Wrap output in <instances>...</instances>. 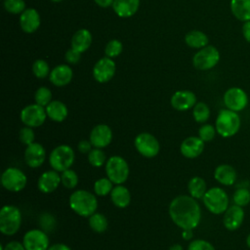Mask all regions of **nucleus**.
<instances>
[{
  "label": "nucleus",
  "instance_id": "a878e982",
  "mask_svg": "<svg viewBox=\"0 0 250 250\" xmlns=\"http://www.w3.org/2000/svg\"><path fill=\"white\" fill-rule=\"evenodd\" d=\"M47 116L56 122H62L68 114L66 105L61 101H52L46 106Z\"/></svg>",
  "mask_w": 250,
  "mask_h": 250
},
{
  "label": "nucleus",
  "instance_id": "864d4df0",
  "mask_svg": "<svg viewBox=\"0 0 250 250\" xmlns=\"http://www.w3.org/2000/svg\"><path fill=\"white\" fill-rule=\"evenodd\" d=\"M246 244H247V246L250 248V233L248 234V236H247V238H246Z\"/></svg>",
  "mask_w": 250,
  "mask_h": 250
},
{
  "label": "nucleus",
  "instance_id": "20e7f679",
  "mask_svg": "<svg viewBox=\"0 0 250 250\" xmlns=\"http://www.w3.org/2000/svg\"><path fill=\"white\" fill-rule=\"evenodd\" d=\"M21 225V213L14 205H4L0 210V230L5 235H14Z\"/></svg>",
  "mask_w": 250,
  "mask_h": 250
},
{
  "label": "nucleus",
  "instance_id": "e433bc0d",
  "mask_svg": "<svg viewBox=\"0 0 250 250\" xmlns=\"http://www.w3.org/2000/svg\"><path fill=\"white\" fill-rule=\"evenodd\" d=\"M122 50H123L122 43L117 39H112L109 42H107V44L105 45L104 53L106 57L111 59L119 56L122 53Z\"/></svg>",
  "mask_w": 250,
  "mask_h": 250
},
{
  "label": "nucleus",
  "instance_id": "4468645a",
  "mask_svg": "<svg viewBox=\"0 0 250 250\" xmlns=\"http://www.w3.org/2000/svg\"><path fill=\"white\" fill-rule=\"evenodd\" d=\"M115 62L108 57L100 59L93 67V76L100 83L108 82L115 74Z\"/></svg>",
  "mask_w": 250,
  "mask_h": 250
},
{
  "label": "nucleus",
  "instance_id": "b1692460",
  "mask_svg": "<svg viewBox=\"0 0 250 250\" xmlns=\"http://www.w3.org/2000/svg\"><path fill=\"white\" fill-rule=\"evenodd\" d=\"M214 178L218 183L224 186H231L235 183L237 174L232 166L229 164H221L216 167L214 171Z\"/></svg>",
  "mask_w": 250,
  "mask_h": 250
},
{
  "label": "nucleus",
  "instance_id": "39448f33",
  "mask_svg": "<svg viewBox=\"0 0 250 250\" xmlns=\"http://www.w3.org/2000/svg\"><path fill=\"white\" fill-rule=\"evenodd\" d=\"M202 200L204 206L215 215L223 214L229 208V196L223 188L218 187L207 189Z\"/></svg>",
  "mask_w": 250,
  "mask_h": 250
},
{
  "label": "nucleus",
  "instance_id": "bb28decb",
  "mask_svg": "<svg viewBox=\"0 0 250 250\" xmlns=\"http://www.w3.org/2000/svg\"><path fill=\"white\" fill-rule=\"evenodd\" d=\"M110 198L112 203L118 208H125L131 202L130 191L126 187L122 185H117L112 188L110 192Z\"/></svg>",
  "mask_w": 250,
  "mask_h": 250
},
{
  "label": "nucleus",
  "instance_id": "de8ad7c7",
  "mask_svg": "<svg viewBox=\"0 0 250 250\" xmlns=\"http://www.w3.org/2000/svg\"><path fill=\"white\" fill-rule=\"evenodd\" d=\"M242 34L244 39L250 43V21H245L242 25Z\"/></svg>",
  "mask_w": 250,
  "mask_h": 250
},
{
  "label": "nucleus",
  "instance_id": "2f4dec72",
  "mask_svg": "<svg viewBox=\"0 0 250 250\" xmlns=\"http://www.w3.org/2000/svg\"><path fill=\"white\" fill-rule=\"evenodd\" d=\"M192 116H193L194 120L198 123L206 122L210 117V108H209V106L203 102L196 103L195 105L193 106Z\"/></svg>",
  "mask_w": 250,
  "mask_h": 250
},
{
  "label": "nucleus",
  "instance_id": "9b49d317",
  "mask_svg": "<svg viewBox=\"0 0 250 250\" xmlns=\"http://www.w3.org/2000/svg\"><path fill=\"white\" fill-rule=\"evenodd\" d=\"M47 117L46 108L37 104H28L21 111V122L28 127L34 128L41 126Z\"/></svg>",
  "mask_w": 250,
  "mask_h": 250
},
{
  "label": "nucleus",
  "instance_id": "ddd939ff",
  "mask_svg": "<svg viewBox=\"0 0 250 250\" xmlns=\"http://www.w3.org/2000/svg\"><path fill=\"white\" fill-rule=\"evenodd\" d=\"M22 243L26 250H48L50 247L48 235L37 229L26 231L23 235Z\"/></svg>",
  "mask_w": 250,
  "mask_h": 250
},
{
  "label": "nucleus",
  "instance_id": "37998d69",
  "mask_svg": "<svg viewBox=\"0 0 250 250\" xmlns=\"http://www.w3.org/2000/svg\"><path fill=\"white\" fill-rule=\"evenodd\" d=\"M188 250H215V248L207 240L194 239L188 244Z\"/></svg>",
  "mask_w": 250,
  "mask_h": 250
},
{
  "label": "nucleus",
  "instance_id": "f8f14e48",
  "mask_svg": "<svg viewBox=\"0 0 250 250\" xmlns=\"http://www.w3.org/2000/svg\"><path fill=\"white\" fill-rule=\"evenodd\" d=\"M224 104L227 108L233 111L243 110L248 104V97L244 90L238 87H231L224 94Z\"/></svg>",
  "mask_w": 250,
  "mask_h": 250
},
{
  "label": "nucleus",
  "instance_id": "9d476101",
  "mask_svg": "<svg viewBox=\"0 0 250 250\" xmlns=\"http://www.w3.org/2000/svg\"><path fill=\"white\" fill-rule=\"evenodd\" d=\"M135 147L137 151L147 158L154 157L158 154L160 146L157 139L149 133L139 134L134 141Z\"/></svg>",
  "mask_w": 250,
  "mask_h": 250
},
{
  "label": "nucleus",
  "instance_id": "7ed1b4c3",
  "mask_svg": "<svg viewBox=\"0 0 250 250\" xmlns=\"http://www.w3.org/2000/svg\"><path fill=\"white\" fill-rule=\"evenodd\" d=\"M215 128L217 133L223 138H230L234 136L240 128V117L236 111L221 109L216 118Z\"/></svg>",
  "mask_w": 250,
  "mask_h": 250
},
{
  "label": "nucleus",
  "instance_id": "4c0bfd02",
  "mask_svg": "<svg viewBox=\"0 0 250 250\" xmlns=\"http://www.w3.org/2000/svg\"><path fill=\"white\" fill-rule=\"evenodd\" d=\"M49 65L44 60H36L32 64V72L37 78H45L49 74Z\"/></svg>",
  "mask_w": 250,
  "mask_h": 250
},
{
  "label": "nucleus",
  "instance_id": "f257e3e1",
  "mask_svg": "<svg viewBox=\"0 0 250 250\" xmlns=\"http://www.w3.org/2000/svg\"><path fill=\"white\" fill-rule=\"evenodd\" d=\"M169 215L175 225L182 229H193L200 223L201 209L195 198L179 195L171 201Z\"/></svg>",
  "mask_w": 250,
  "mask_h": 250
},
{
  "label": "nucleus",
  "instance_id": "c03bdc74",
  "mask_svg": "<svg viewBox=\"0 0 250 250\" xmlns=\"http://www.w3.org/2000/svg\"><path fill=\"white\" fill-rule=\"evenodd\" d=\"M80 57H81V53L77 52L74 49H69L66 51L65 53V60L67 62L71 63V64H75L80 61Z\"/></svg>",
  "mask_w": 250,
  "mask_h": 250
},
{
  "label": "nucleus",
  "instance_id": "4be33fe9",
  "mask_svg": "<svg viewBox=\"0 0 250 250\" xmlns=\"http://www.w3.org/2000/svg\"><path fill=\"white\" fill-rule=\"evenodd\" d=\"M73 73L72 69L67 64H60L54 67L50 72V81L58 87H62L70 83Z\"/></svg>",
  "mask_w": 250,
  "mask_h": 250
},
{
  "label": "nucleus",
  "instance_id": "a19ab883",
  "mask_svg": "<svg viewBox=\"0 0 250 250\" xmlns=\"http://www.w3.org/2000/svg\"><path fill=\"white\" fill-rule=\"evenodd\" d=\"M216 128L211 124H204L198 130V137L203 142H210L215 138Z\"/></svg>",
  "mask_w": 250,
  "mask_h": 250
},
{
  "label": "nucleus",
  "instance_id": "72a5a7b5",
  "mask_svg": "<svg viewBox=\"0 0 250 250\" xmlns=\"http://www.w3.org/2000/svg\"><path fill=\"white\" fill-rule=\"evenodd\" d=\"M88 161L94 167H101L106 162V156L102 148H93L88 153Z\"/></svg>",
  "mask_w": 250,
  "mask_h": 250
},
{
  "label": "nucleus",
  "instance_id": "09e8293b",
  "mask_svg": "<svg viewBox=\"0 0 250 250\" xmlns=\"http://www.w3.org/2000/svg\"><path fill=\"white\" fill-rule=\"evenodd\" d=\"M48 250H71L67 245L62 243H57L48 248Z\"/></svg>",
  "mask_w": 250,
  "mask_h": 250
},
{
  "label": "nucleus",
  "instance_id": "0eeeda50",
  "mask_svg": "<svg viewBox=\"0 0 250 250\" xmlns=\"http://www.w3.org/2000/svg\"><path fill=\"white\" fill-rule=\"evenodd\" d=\"M105 173L113 184L121 185L126 182L129 176L128 163L123 157L113 155L105 162Z\"/></svg>",
  "mask_w": 250,
  "mask_h": 250
},
{
  "label": "nucleus",
  "instance_id": "6e6552de",
  "mask_svg": "<svg viewBox=\"0 0 250 250\" xmlns=\"http://www.w3.org/2000/svg\"><path fill=\"white\" fill-rule=\"evenodd\" d=\"M220 61L218 49L212 45H207L193 56L192 64L198 70H208L213 68Z\"/></svg>",
  "mask_w": 250,
  "mask_h": 250
},
{
  "label": "nucleus",
  "instance_id": "aec40b11",
  "mask_svg": "<svg viewBox=\"0 0 250 250\" xmlns=\"http://www.w3.org/2000/svg\"><path fill=\"white\" fill-rule=\"evenodd\" d=\"M62 183L61 175L56 170H49L41 174L38 179V188L43 193H51L55 191Z\"/></svg>",
  "mask_w": 250,
  "mask_h": 250
},
{
  "label": "nucleus",
  "instance_id": "c85d7f7f",
  "mask_svg": "<svg viewBox=\"0 0 250 250\" xmlns=\"http://www.w3.org/2000/svg\"><path fill=\"white\" fill-rule=\"evenodd\" d=\"M207 35L200 30H190L185 36V42L188 46L194 49H201L208 45Z\"/></svg>",
  "mask_w": 250,
  "mask_h": 250
},
{
  "label": "nucleus",
  "instance_id": "58836bf2",
  "mask_svg": "<svg viewBox=\"0 0 250 250\" xmlns=\"http://www.w3.org/2000/svg\"><path fill=\"white\" fill-rule=\"evenodd\" d=\"M4 8L11 14H21L25 10V3L23 0H5Z\"/></svg>",
  "mask_w": 250,
  "mask_h": 250
},
{
  "label": "nucleus",
  "instance_id": "6ab92c4d",
  "mask_svg": "<svg viewBox=\"0 0 250 250\" xmlns=\"http://www.w3.org/2000/svg\"><path fill=\"white\" fill-rule=\"evenodd\" d=\"M204 149V142L199 137L190 136L183 141L180 146L181 153L187 158L199 156Z\"/></svg>",
  "mask_w": 250,
  "mask_h": 250
},
{
  "label": "nucleus",
  "instance_id": "7c9ffc66",
  "mask_svg": "<svg viewBox=\"0 0 250 250\" xmlns=\"http://www.w3.org/2000/svg\"><path fill=\"white\" fill-rule=\"evenodd\" d=\"M89 226L94 231L102 233L106 230L108 222L104 215L101 213H94L89 217Z\"/></svg>",
  "mask_w": 250,
  "mask_h": 250
},
{
  "label": "nucleus",
  "instance_id": "49530a36",
  "mask_svg": "<svg viewBox=\"0 0 250 250\" xmlns=\"http://www.w3.org/2000/svg\"><path fill=\"white\" fill-rule=\"evenodd\" d=\"M4 250H26L23 243L19 241H10L4 246Z\"/></svg>",
  "mask_w": 250,
  "mask_h": 250
},
{
  "label": "nucleus",
  "instance_id": "3c124183",
  "mask_svg": "<svg viewBox=\"0 0 250 250\" xmlns=\"http://www.w3.org/2000/svg\"><path fill=\"white\" fill-rule=\"evenodd\" d=\"M182 236H183V238L186 239V240H188V239L192 238V236H193L192 229H183Z\"/></svg>",
  "mask_w": 250,
  "mask_h": 250
},
{
  "label": "nucleus",
  "instance_id": "2eb2a0df",
  "mask_svg": "<svg viewBox=\"0 0 250 250\" xmlns=\"http://www.w3.org/2000/svg\"><path fill=\"white\" fill-rule=\"evenodd\" d=\"M46 159V151L44 146L39 143H32L26 146L24 150L25 163L30 168L40 167Z\"/></svg>",
  "mask_w": 250,
  "mask_h": 250
},
{
  "label": "nucleus",
  "instance_id": "8fccbe9b",
  "mask_svg": "<svg viewBox=\"0 0 250 250\" xmlns=\"http://www.w3.org/2000/svg\"><path fill=\"white\" fill-rule=\"evenodd\" d=\"M100 7L102 8H107L110 5L113 4L114 0H94Z\"/></svg>",
  "mask_w": 250,
  "mask_h": 250
},
{
  "label": "nucleus",
  "instance_id": "393cba45",
  "mask_svg": "<svg viewBox=\"0 0 250 250\" xmlns=\"http://www.w3.org/2000/svg\"><path fill=\"white\" fill-rule=\"evenodd\" d=\"M92 44V34L88 29L82 28L77 30L71 38V48L79 53L89 49Z\"/></svg>",
  "mask_w": 250,
  "mask_h": 250
},
{
  "label": "nucleus",
  "instance_id": "f3484780",
  "mask_svg": "<svg viewBox=\"0 0 250 250\" xmlns=\"http://www.w3.org/2000/svg\"><path fill=\"white\" fill-rule=\"evenodd\" d=\"M244 220V210L241 206L232 205L224 213L223 223L228 230L233 231L240 228Z\"/></svg>",
  "mask_w": 250,
  "mask_h": 250
},
{
  "label": "nucleus",
  "instance_id": "79ce46f5",
  "mask_svg": "<svg viewBox=\"0 0 250 250\" xmlns=\"http://www.w3.org/2000/svg\"><path fill=\"white\" fill-rule=\"evenodd\" d=\"M19 137H20L21 142L25 146H28V145L34 143V139H35V135H34L33 130L31 129V127H28V126L22 127L20 130Z\"/></svg>",
  "mask_w": 250,
  "mask_h": 250
},
{
  "label": "nucleus",
  "instance_id": "c9c22d12",
  "mask_svg": "<svg viewBox=\"0 0 250 250\" xmlns=\"http://www.w3.org/2000/svg\"><path fill=\"white\" fill-rule=\"evenodd\" d=\"M61 179H62V184L63 185V187H65L66 188H69V189L74 188L78 184V176H77L76 172L71 170L70 168L62 172Z\"/></svg>",
  "mask_w": 250,
  "mask_h": 250
},
{
  "label": "nucleus",
  "instance_id": "603ef678",
  "mask_svg": "<svg viewBox=\"0 0 250 250\" xmlns=\"http://www.w3.org/2000/svg\"><path fill=\"white\" fill-rule=\"evenodd\" d=\"M169 250H184V248L181 244H174L169 248Z\"/></svg>",
  "mask_w": 250,
  "mask_h": 250
},
{
  "label": "nucleus",
  "instance_id": "f704fd0d",
  "mask_svg": "<svg viewBox=\"0 0 250 250\" xmlns=\"http://www.w3.org/2000/svg\"><path fill=\"white\" fill-rule=\"evenodd\" d=\"M34 100L37 104L47 106L52 102V92L47 87H40L35 92Z\"/></svg>",
  "mask_w": 250,
  "mask_h": 250
},
{
  "label": "nucleus",
  "instance_id": "423d86ee",
  "mask_svg": "<svg viewBox=\"0 0 250 250\" xmlns=\"http://www.w3.org/2000/svg\"><path fill=\"white\" fill-rule=\"evenodd\" d=\"M74 151L69 146L60 145L51 151L49 156V163L53 170L63 172L71 167L74 162Z\"/></svg>",
  "mask_w": 250,
  "mask_h": 250
},
{
  "label": "nucleus",
  "instance_id": "5701e85b",
  "mask_svg": "<svg viewBox=\"0 0 250 250\" xmlns=\"http://www.w3.org/2000/svg\"><path fill=\"white\" fill-rule=\"evenodd\" d=\"M140 6V0H114L112 9L120 18H130L136 14Z\"/></svg>",
  "mask_w": 250,
  "mask_h": 250
},
{
  "label": "nucleus",
  "instance_id": "473e14b6",
  "mask_svg": "<svg viewBox=\"0 0 250 250\" xmlns=\"http://www.w3.org/2000/svg\"><path fill=\"white\" fill-rule=\"evenodd\" d=\"M112 182L108 178H101L97 180L94 184V191L99 196H104L111 192Z\"/></svg>",
  "mask_w": 250,
  "mask_h": 250
},
{
  "label": "nucleus",
  "instance_id": "dca6fc26",
  "mask_svg": "<svg viewBox=\"0 0 250 250\" xmlns=\"http://www.w3.org/2000/svg\"><path fill=\"white\" fill-rule=\"evenodd\" d=\"M111 129L105 124H99L95 126L90 133V142L93 146L97 148H104L107 146L111 143Z\"/></svg>",
  "mask_w": 250,
  "mask_h": 250
},
{
  "label": "nucleus",
  "instance_id": "ea45409f",
  "mask_svg": "<svg viewBox=\"0 0 250 250\" xmlns=\"http://www.w3.org/2000/svg\"><path fill=\"white\" fill-rule=\"evenodd\" d=\"M233 202L238 206H246L250 202V191L246 188H238L232 196Z\"/></svg>",
  "mask_w": 250,
  "mask_h": 250
},
{
  "label": "nucleus",
  "instance_id": "1a4fd4ad",
  "mask_svg": "<svg viewBox=\"0 0 250 250\" xmlns=\"http://www.w3.org/2000/svg\"><path fill=\"white\" fill-rule=\"evenodd\" d=\"M27 183L25 174L19 168L9 167L1 176V184L9 191L19 192L22 190Z\"/></svg>",
  "mask_w": 250,
  "mask_h": 250
},
{
  "label": "nucleus",
  "instance_id": "cd10ccee",
  "mask_svg": "<svg viewBox=\"0 0 250 250\" xmlns=\"http://www.w3.org/2000/svg\"><path fill=\"white\" fill-rule=\"evenodd\" d=\"M231 14L241 21H250V0H230Z\"/></svg>",
  "mask_w": 250,
  "mask_h": 250
},
{
  "label": "nucleus",
  "instance_id": "f03ea898",
  "mask_svg": "<svg viewBox=\"0 0 250 250\" xmlns=\"http://www.w3.org/2000/svg\"><path fill=\"white\" fill-rule=\"evenodd\" d=\"M70 208L81 217H90L98 208V200L96 196L84 189L73 191L69 196Z\"/></svg>",
  "mask_w": 250,
  "mask_h": 250
},
{
  "label": "nucleus",
  "instance_id": "a211bd4d",
  "mask_svg": "<svg viewBox=\"0 0 250 250\" xmlns=\"http://www.w3.org/2000/svg\"><path fill=\"white\" fill-rule=\"evenodd\" d=\"M196 104V96L193 92L188 90L177 91L171 98V105L180 111L188 110L193 107Z\"/></svg>",
  "mask_w": 250,
  "mask_h": 250
},
{
  "label": "nucleus",
  "instance_id": "a18cd8bd",
  "mask_svg": "<svg viewBox=\"0 0 250 250\" xmlns=\"http://www.w3.org/2000/svg\"><path fill=\"white\" fill-rule=\"evenodd\" d=\"M92 143L87 140H82L78 143L77 148L81 153H89L93 148H92Z\"/></svg>",
  "mask_w": 250,
  "mask_h": 250
},
{
  "label": "nucleus",
  "instance_id": "412c9836",
  "mask_svg": "<svg viewBox=\"0 0 250 250\" xmlns=\"http://www.w3.org/2000/svg\"><path fill=\"white\" fill-rule=\"evenodd\" d=\"M20 25L22 31L25 33H33L40 26V16L39 13L33 9H25L20 17Z\"/></svg>",
  "mask_w": 250,
  "mask_h": 250
},
{
  "label": "nucleus",
  "instance_id": "6e6d98bb",
  "mask_svg": "<svg viewBox=\"0 0 250 250\" xmlns=\"http://www.w3.org/2000/svg\"><path fill=\"white\" fill-rule=\"evenodd\" d=\"M51 1H53V2H61L62 0H51Z\"/></svg>",
  "mask_w": 250,
  "mask_h": 250
},
{
  "label": "nucleus",
  "instance_id": "5fc2aeb1",
  "mask_svg": "<svg viewBox=\"0 0 250 250\" xmlns=\"http://www.w3.org/2000/svg\"><path fill=\"white\" fill-rule=\"evenodd\" d=\"M0 250H4V245H0Z\"/></svg>",
  "mask_w": 250,
  "mask_h": 250
},
{
  "label": "nucleus",
  "instance_id": "c756f323",
  "mask_svg": "<svg viewBox=\"0 0 250 250\" xmlns=\"http://www.w3.org/2000/svg\"><path fill=\"white\" fill-rule=\"evenodd\" d=\"M188 190L191 197L195 199L203 198L205 192L207 191L206 183L200 177H193L188 184Z\"/></svg>",
  "mask_w": 250,
  "mask_h": 250
}]
</instances>
